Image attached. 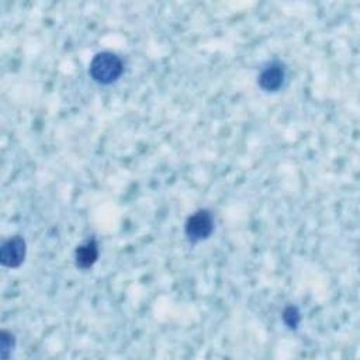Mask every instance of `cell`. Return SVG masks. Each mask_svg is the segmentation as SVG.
Masks as SVG:
<instances>
[{
	"mask_svg": "<svg viewBox=\"0 0 360 360\" xmlns=\"http://www.w3.org/2000/svg\"><path fill=\"white\" fill-rule=\"evenodd\" d=\"M283 322L287 325V328L290 329H297V326L301 322V314L298 311V308L295 305H288L284 311H283Z\"/></svg>",
	"mask_w": 360,
	"mask_h": 360,
	"instance_id": "obj_7",
	"label": "cell"
},
{
	"mask_svg": "<svg viewBox=\"0 0 360 360\" xmlns=\"http://www.w3.org/2000/svg\"><path fill=\"white\" fill-rule=\"evenodd\" d=\"M285 79V66L284 63L278 60H273L269 65H266L259 77H257V84L262 90L264 91H277Z\"/></svg>",
	"mask_w": 360,
	"mask_h": 360,
	"instance_id": "obj_4",
	"label": "cell"
},
{
	"mask_svg": "<svg viewBox=\"0 0 360 360\" xmlns=\"http://www.w3.org/2000/svg\"><path fill=\"white\" fill-rule=\"evenodd\" d=\"M214 232V218L208 210H198L184 224V233L190 242H201Z\"/></svg>",
	"mask_w": 360,
	"mask_h": 360,
	"instance_id": "obj_2",
	"label": "cell"
},
{
	"mask_svg": "<svg viewBox=\"0 0 360 360\" xmlns=\"http://www.w3.org/2000/svg\"><path fill=\"white\" fill-rule=\"evenodd\" d=\"M122 72L124 63L121 58L110 51L96 53L89 66V75L100 84H111L117 82Z\"/></svg>",
	"mask_w": 360,
	"mask_h": 360,
	"instance_id": "obj_1",
	"label": "cell"
},
{
	"mask_svg": "<svg viewBox=\"0 0 360 360\" xmlns=\"http://www.w3.org/2000/svg\"><path fill=\"white\" fill-rule=\"evenodd\" d=\"M15 346V336L10 330L3 329L0 333V350H1V357L8 359L11 354L13 349Z\"/></svg>",
	"mask_w": 360,
	"mask_h": 360,
	"instance_id": "obj_6",
	"label": "cell"
},
{
	"mask_svg": "<svg viewBox=\"0 0 360 360\" xmlns=\"http://www.w3.org/2000/svg\"><path fill=\"white\" fill-rule=\"evenodd\" d=\"M98 259V245L94 239H89L79 245L75 250V263L79 269H90Z\"/></svg>",
	"mask_w": 360,
	"mask_h": 360,
	"instance_id": "obj_5",
	"label": "cell"
},
{
	"mask_svg": "<svg viewBox=\"0 0 360 360\" xmlns=\"http://www.w3.org/2000/svg\"><path fill=\"white\" fill-rule=\"evenodd\" d=\"M27 255L25 239L14 235L3 242L0 248V263L8 269H17L22 264Z\"/></svg>",
	"mask_w": 360,
	"mask_h": 360,
	"instance_id": "obj_3",
	"label": "cell"
}]
</instances>
